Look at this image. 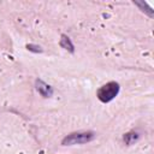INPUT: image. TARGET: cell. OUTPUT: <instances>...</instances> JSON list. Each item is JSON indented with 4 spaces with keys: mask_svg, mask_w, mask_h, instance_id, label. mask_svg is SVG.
Wrapping results in <instances>:
<instances>
[{
    "mask_svg": "<svg viewBox=\"0 0 154 154\" xmlns=\"http://www.w3.org/2000/svg\"><path fill=\"white\" fill-rule=\"evenodd\" d=\"M25 48L32 53H42L43 52V48L38 45H35V43H28V45H25Z\"/></svg>",
    "mask_w": 154,
    "mask_h": 154,
    "instance_id": "cell-7",
    "label": "cell"
},
{
    "mask_svg": "<svg viewBox=\"0 0 154 154\" xmlns=\"http://www.w3.org/2000/svg\"><path fill=\"white\" fill-rule=\"evenodd\" d=\"M35 89L42 97H51L54 93L53 87H51L48 83H46L45 81H42L40 78H37L35 81Z\"/></svg>",
    "mask_w": 154,
    "mask_h": 154,
    "instance_id": "cell-3",
    "label": "cell"
},
{
    "mask_svg": "<svg viewBox=\"0 0 154 154\" xmlns=\"http://www.w3.org/2000/svg\"><path fill=\"white\" fill-rule=\"evenodd\" d=\"M59 45H60V47L64 48L65 51H67V52H70V53H75V45H73V42L71 41V38H70L67 35L61 34Z\"/></svg>",
    "mask_w": 154,
    "mask_h": 154,
    "instance_id": "cell-5",
    "label": "cell"
},
{
    "mask_svg": "<svg viewBox=\"0 0 154 154\" xmlns=\"http://www.w3.org/2000/svg\"><path fill=\"white\" fill-rule=\"evenodd\" d=\"M96 137V134L94 131L90 130H85V131H75L71 132L69 135H66L63 140H61V144L63 146H75V144H84V143H89L91 141H94Z\"/></svg>",
    "mask_w": 154,
    "mask_h": 154,
    "instance_id": "cell-2",
    "label": "cell"
},
{
    "mask_svg": "<svg viewBox=\"0 0 154 154\" xmlns=\"http://www.w3.org/2000/svg\"><path fill=\"white\" fill-rule=\"evenodd\" d=\"M119 91H120L119 83L116 82V81H111V82H107V83L102 84L96 90V97L102 103H108L118 96Z\"/></svg>",
    "mask_w": 154,
    "mask_h": 154,
    "instance_id": "cell-1",
    "label": "cell"
},
{
    "mask_svg": "<svg viewBox=\"0 0 154 154\" xmlns=\"http://www.w3.org/2000/svg\"><path fill=\"white\" fill-rule=\"evenodd\" d=\"M136 6H138L140 7V10L142 11V12H144V13H147L149 17H153V14H154V12H153V10H152V7L147 4V2H144V1H136V2H134Z\"/></svg>",
    "mask_w": 154,
    "mask_h": 154,
    "instance_id": "cell-6",
    "label": "cell"
},
{
    "mask_svg": "<svg viewBox=\"0 0 154 154\" xmlns=\"http://www.w3.org/2000/svg\"><path fill=\"white\" fill-rule=\"evenodd\" d=\"M140 138H141V134L138 131H136V130H132V131H129V132L124 134L122 141L126 146H132V144L137 143L140 141Z\"/></svg>",
    "mask_w": 154,
    "mask_h": 154,
    "instance_id": "cell-4",
    "label": "cell"
}]
</instances>
